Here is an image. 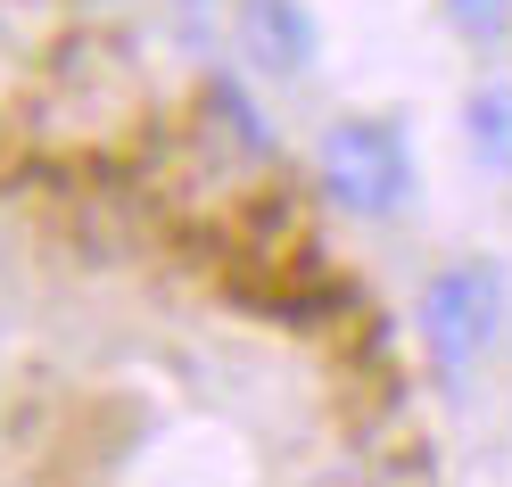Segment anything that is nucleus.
<instances>
[{"instance_id":"nucleus-1","label":"nucleus","mask_w":512,"mask_h":487,"mask_svg":"<svg viewBox=\"0 0 512 487\" xmlns=\"http://www.w3.org/2000/svg\"><path fill=\"white\" fill-rule=\"evenodd\" d=\"M413 182H422V157H413L397 116L356 108V116H331L323 133H314V190H323L339 215L389 223V215L413 207Z\"/></svg>"},{"instance_id":"nucleus-2","label":"nucleus","mask_w":512,"mask_h":487,"mask_svg":"<svg viewBox=\"0 0 512 487\" xmlns=\"http://www.w3.org/2000/svg\"><path fill=\"white\" fill-rule=\"evenodd\" d=\"M512 322V273L496 256H446V265L422 281V298H413V331H422L438 380H463L496 355Z\"/></svg>"},{"instance_id":"nucleus-3","label":"nucleus","mask_w":512,"mask_h":487,"mask_svg":"<svg viewBox=\"0 0 512 487\" xmlns=\"http://www.w3.org/2000/svg\"><path fill=\"white\" fill-rule=\"evenodd\" d=\"M232 50H240L248 75L298 83V75H314V58H323V17H314L306 0H232Z\"/></svg>"},{"instance_id":"nucleus-4","label":"nucleus","mask_w":512,"mask_h":487,"mask_svg":"<svg viewBox=\"0 0 512 487\" xmlns=\"http://www.w3.org/2000/svg\"><path fill=\"white\" fill-rule=\"evenodd\" d=\"M463 149L479 174L512 182V75H479L463 91Z\"/></svg>"},{"instance_id":"nucleus-5","label":"nucleus","mask_w":512,"mask_h":487,"mask_svg":"<svg viewBox=\"0 0 512 487\" xmlns=\"http://www.w3.org/2000/svg\"><path fill=\"white\" fill-rule=\"evenodd\" d=\"M446 34H463L471 50H504L512 42V0H438Z\"/></svg>"},{"instance_id":"nucleus-6","label":"nucleus","mask_w":512,"mask_h":487,"mask_svg":"<svg viewBox=\"0 0 512 487\" xmlns=\"http://www.w3.org/2000/svg\"><path fill=\"white\" fill-rule=\"evenodd\" d=\"M207 100H215V116L232 124V133H240L248 149H273V133H265V116H256V108L240 100V83H207Z\"/></svg>"},{"instance_id":"nucleus-7","label":"nucleus","mask_w":512,"mask_h":487,"mask_svg":"<svg viewBox=\"0 0 512 487\" xmlns=\"http://www.w3.org/2000/svg\"><path fill=\"white\" fill-rule=\"evenodd\" d=\"M182 9H207V0H182Z\"/></svg>"}]
</instances>
